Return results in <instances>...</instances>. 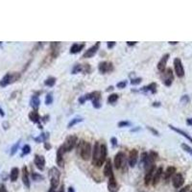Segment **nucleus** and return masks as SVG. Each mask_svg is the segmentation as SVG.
I'll return each instance as SVG.
<instances>
[{"label":"nucleus","instance_id":"obj_48","mask_svg":"<svg viewBox=\"0 0 192 192\" xmlns=\"http://www.w3.org/2000/svg\"><path fill=\"white\" fill-rule=\"evenodd\" d=\"M114 45H115V42H108V48H112Z\"/></svg>","mask_w":192,"mask_h":192},{"label":"nucleus","instance_id":"obj_46","mask_svg":"<svg viewBox=\"0 0 192 192\" xmlns=\"http://www.w3.org/2000/svg\"><path fill=\"white\" fill-rule=\"evenodd\" d=\"M0 192H8L6 186L4 185H0Z\"/></svg>","mask_w":192,"mask_h":192},{"label":"nucleus","instance_id":"obj_10","mask_svg":"<svg viewBox=\"0 0 192 192\" xmlns=\"http://www.w3.org/2000/svg\"><path fill=\"white\" fill-rule=\"evenodd\" d=\"M183 183H185V178L181 173H176L172 177V183L175 188H180L181 186H183Z\"/></svg>","mask_w":192,"mask_h":192},{"label":"nucleus","instance_id":"obj_54","mask_svg":"<svg viewBox=\"0 0 192 192\" xmlns=\"http://www.w3.org/2000/svg\"><path fill=\"white\" fill-rule=\"evenodd\" d=\"M0 114H1V116H4V115H5V113L3 112V110H2L1 108H0Z\"/></svg>","mask_w":192,"mask_h":192},{"label":"nucleus","instance_id":"obj_21","mask_svg":"<svg viewBox=\"0 0 192 192\" xmlns=\"http://www.w3.org/2000/svg\"><path fill=\"white\" fill-rule=\"evenodd\" d=\"M168 58H169V54H165L162 56V58L161 59V61L158 62V69L160 71L163 72L165 70V66H166V63L167 61H168Z\"/></svg>","mask_w":192,"mask_h":192},{"label":"nucleus","instance_id":"obj_43","mask_svg":"<svg viewBox=\"0 0 192 192\" xmlns=\"http://www.w3.org/2000/svg\"><path fill=\"white\" fill-rule=\"evenodd\" d=\"M141 83V78H136V79H132L131 81V84L132 85H138Z\"/></svg>","mask_w":192,"mask_h":192},{"label":"nucleus","instance_id":"obj_29","mask_svg":"<svg viewBox=\"0 0 192 192\" xmlns=\"http://www.w3.org/2000/svg\"><path fill=\"white\" fill-rule=\"evenodd\" d=\"M59 46H60L59 42H52L51 43V49H52L51 55H52L53 58H56V57L58 56V54H59Z\"/></svg>","mask_w":192,"mask_h":192},{"label":"nucleus","instance_id":"obj_14","mask_svg":"<svg viewBox=\"0 0 192 192\" xmlns=\"http://www.w3.org/2000/svg\"><path fill=\"white\" fill-rule=\"evenodd\" d=\"M108 188L110 192H117L118 190V185H117V182L115 180V177L112 174V176L109 177V183H108Z\"/></svg>","mask_w":192,"mask_h":192},{"label":"nucleus","instance_id":"obj_4","mask_svg":"<svg viewBox=\"0 0 192 192\" xmlns=\"http://www.w3.org/2000/svg\"><path fill=\"white\" fill-rule=\"evenodd\" d=\"M19 78V74L18 73H7V74L0 80V87H7L8 85L12 84Z\"/></svg>","mask_w":192,"mask_h":192},{"label":"nucleus","instance_id":"obj_19","mask_svg":"<svg viewBox=\"0 0 192 192\" xmlns=\"http://www.w3.org/2000/svg\"><path fill=\"white\" fill-rule=\"evenodd\" d=\"M162 174H163V169H162L161 166H160L158 169H156V171H155V174H154V177H153L152 183H153L154 186H156L158 183V182H160V180L162 176Z\"/></svg>","mask_w":192,"mask_h":192},{"label":"nucleus","instance_id":"obj_16","mask_svg":"<svg viewBox=\"0 0 192 192\" xmlns=\"http://www.w3.org/2000/svg\"><path fill=\"white\" fill-rule=\"evenodd\" d=\"M155 171H156V167H155V165L152 167V168H150L149 170L146 171V174H145V177H144V183H145V185H149L150 183L153 181V177H154Z\"/></svg>","mask_w":192,"mask_h":192},{"label":"nucleus","instance_id":"obj_27","mask_svg":"<svg viewBox=\"0 0 192 192\" xmlns=\"http://www.w3.org/2000/svg\"><path fill=\"white\" fill-rule=\"evenodd\" d=\"M29 118L32 122L34 123H39V120H40V116L38 112V111H33L29 113Z\"/></svg>","mask_w":192,"mask_h":192},{"label":"nucleus","instance_id":"obj_55","mask_svg":"<svg viewBox=\"0 0 192 192\" xmlns=\"http://www.w3.org/2000/svg\"><path fill=\"white\" fill-rule=\"evenodd\" d=\"M112 89H113V87H110L108 91H112Z\"/></svg>","mask_w":192,"mask_h":192},{"label":"nucleus","instance_id":"obj_20","mask_svg":"<svg viewBox=\"0 0 192 192\" xmlns=\"http://www.w3.org/2000/svg\"><path fill=\"white\" fill-rule=\"evenodd\" d=\"M22 182L27 188H30V180H29V174H28L27 167L24 166L22 168Z\"/></svg>","mask_w":192,"mask_h":192},{"label":"nucleus","instance_id":"obj_2","mask_svg":"<svg viewBox=\"0 0 192 192\" xmlns=\"http://www.w3.org/2000/svg\"><path fill=\"white\" fill-rule=\"evenodd\" d=\"M100 99H101V93L100 91H93L88 93V94L85 95L84 97L80 98V103L83 104L85 100H91L92 101V105L95 109H99L101 107L100 104Z\"/></svg>","mask_w":192,"mask_h":192},{"label":"nucleus","instance_id":"obj_7","mask_svg":"<svg viewBox=\"0 0 192 192\" xmlns=\"http://www.w3.org/2000/svg\"><path fill=\"white\" fill-rule=\"evenodd\" d=\"M174 80V75H173V71L171 68H166L164 71H163V78L162 82L166 87H170L172 85V82Z\"/></svg>","mask_w":192,"mask_h":192},{"label":"nucleus","instance_id":"obj_50","mask_svg":"<svg viewBox=\"0 0 192 192\" xmlns=\"http://www.w3.org/2000/svg\"><path fill=\"white\" fill-rule=\"evenodd\" d=\"M44 147H45L46 150H50L51 149V145L49 143H47V142H44Z\"/></svg>","mask_w":192,"mask_h":192},{"label":"nucleus","instance_id":"obj_47","mask_svg":"<svg viewBox=\"0 0 192 192\" xmlns=\"http://www.w3.org/2000/svg\"><path fill=\"white\" fill-rule=\"evenodd\" d=\"M189 188H190V186H189V185H186L185 187H183V188H182L179 192H187V190H188Z\"/></svg>","mask_w":192,"mask_h":192},{"label":"nucleus","instance_id":"obj_12","mask_svg":"<svg viewBox=\"0 0 192 192\" xmlns=\"http://www.w3.org/2000/svg\"><path fill=\"white\" fill-rule=\"evenodd\" d=\"M98 69L99 71L102 73V74H105L107 72H111L113 70V65L112 63L109 62H102L99 64V66H98Z\"/></svg>","mask_w":192,"mask_h":192},{"label":"nucleus","instance_id":"obj_18","mask_svg":"<svg viewBox=\"0 0 192 192\" xmlns=\"http://www.w3.org/2000/svg\"><path fill=\"white\" fill-rule=\"evenodd\" d=\"M64 149L63 146H61L60 148L57 151V164H58L60 167H64Z\"/></svg>","mask_w":192,"mask_h":192},{"label":"nucleus","instance_id":"obj_26","mask_svg":"<svg viewBox=\"0 0 192 192\" xmlns=\"http://www.w3.org/2000/svg\"><path fill=\"white\" fill-rule=\"evenodd\" d=\"M39 104H40V100L39 96L37 95H33L31 98V101H30V105L33 109H35V111L38 110V108L39 107Z\"/></svg>","mask_w":192,"mask_h":192},{"label":"nucleus","instance_id":"obj_45","mask_svg":"<svg viewBox=\"0 0 192 192\" xmlns=\"http://www.w3.org/2000/svg\"><path fill=\"white\" fill-rule=\"evenodd\" d=\"M111 141H112V146H113V147L117 146V139H116L115 137H112Z\"/></svg>","mask_w":192,"mask_h":192},{"label":"nucleus","instance_id":"obj_8","mask_svg":"<svg viewBox=\"0 0 192 192\" xmlns=\"http://www.w3.org/2000/svg\"><path fill=\"white\" fill-rule=\"evenodd\" d=\"M100 155H101V143L99 141H96L94 147H93V151H92V164L95 165L97 164L98 161L100 158Z\"/></svg>","mask_w":192,"mask_h":192},{"label":"nucleus","instance_id":"obj_31","mask_svg":"<svg viewBox=\"0 0 192 192\" xmlns=\"http://www.w3.org/2000/svg\"><path fill=\"white\" fill-rule=\"evenodd\" d=\"M48 138H49V134L48 133H42L38 137H35L34 140L36 142H38V143H40V142H46Z\"/></svg>","mask_w":192,"mask_h":192},{"label":"nucleus","instance_id":"obj_3","mask_svg":"<svg viewBox=\"0 0 192 192\" xmlns=\"http://www.w3.org/2000/svg\"><path fill=\"white\" fill-rule=\"evenodd\" d=\"M50 189L56 190L60 183V172L56 167H53L50 170Z\"/></svg>","mask_w":192,"mask_h":192},{"label":"nucleus","instance_id":"obj_39","mask_svg":"<svg viewBox=\"0 0 192 192\" xmlns=\"http://www.w3.org/2000/svg\"><path fill=\"white\" fill-rule=\"evenodd\" d=\"M53 103V96L52 93H48L45 97V104L46 105H51Z\"/></svg>","mask_w":192,"mask_h":192},{"label":"nucleus","instance_id":"obj_52","mask_svg":"<svg viewBox=\"0 0 192 192\" xmlns=\"http://www.w3.org/2000/svg\"><path fill=\"white\" fill-rule=\"evenodd\" d=\"M186 123L190 126H192V118H188V119L186 120Z\"/></svg>","mask_w":192,"mask_h":192},{"label":"nucleus","instance_id":"obj_11","mask_svg":"<svg viewBox=\"0 0 192 192\" xmlns=\"http://www.w3.org/2000/svg\"><path fill=\"white\" fill-rule=\"evenodd\" d=\"M99 47H100V42H97L94 45H92L91 48H88V50L84 53L83 58H91V57H93L96 54V52L98 51Z\"/></svg>","mask_w":192,"mask_h":192},{"label":"nucleus","instance_id":"obj_41","mask_svg":"<svg viewBox=\"0 0 192 192\" xmlns=\"http://www.w3.org/2000/svg\"><path fill=\"white\" fill-rule=\"evenodd\" d=\"M128 126H131V123L129 121H120L118 123V127H128Z\"/></svg>","mask_w":192,"mask_h":192},{"label":"nucleus","instance_id":"obj_33","mask_svg":"<svg viewBox=\"0 0 192 192\" xmlns=\"http://www.w3.org/2000/svg\"><path fill=\"white\" fill-rule=\"evenodd\" d=\"M56 84V78L54 77H49L45 81H44V85H47V87H53Z\"/></svg>","mask_w":192,"mask_h":192},{"label":"nucleus","instance_id":"obj_24","mask_svg":"<svg viewBox=\"0 0 192 192\" xmlns=\"http://www.w3.org/2000/svg\"><path fill=\"white\" fill-rule=\"evenodd\" d=\"M175 174H176V168H175L174 166H169L168 168L166 169L165 173L163 174V176H164V180H165V181H168V180L171 177H173Z\"/></svg>","mask_w":192,"mask_h":192},{"label":"nucleus","instance_id":"obj_30","mask_svg":"<svg viewBox=\"0 0 192 192\" xmlns=\"http://www.w3.org/2000/svg\"><path fill=\"white\" fill-rule=\"evenodd\" d=\"M18 174H19V170L18 167H14L11 170V174H10V179L12 182H15L18 178Z\"/></svg>","mask_w":192,"mask_h":192},{"label":"nucleus","instance_id":"obj_1","mask_svg":"<svg viewBox=\"0 0 192 192\" xmlns=\"http://www.w3.org/2000/svg\"><path fill=\"white\" fill-rule=\"evenodd\" d=\"M78 153L84 161H88L91 157V145L89 142L81 140L78 144Z\"/></svg>","mask_w":192,"mask_h":192},{"label":"nucleus","instance_id":"obj_34","mask_svg":"<svg viewBox=\"0 0 192 192\" xmlns=\"http://www.w3.org/2000/svg\"><path fill=\"white\" fill-rule=\"evenodd\" d=\"M31 152V147L30 145H28V144H25L23 146V148H22V152H21V155L20 156L23 157V156H26V155H28Z\"/></svg>","mask_w":192,"mask_h":192},{"label":"nucleus","instance_id":"obj_13","mask_svg":"<svg viewBox=\"0 0 192 192\" xmlns=\"http://www.w3.org/2000/svg\"><path fill=\"white\" fill-rule=\"evenodd\" d=\"M107 160V146L106 144L102 143L101 144V155H100V158H99V161L97 162L96 166L97 167H101L102 165L104 164V162Z\"/></svg>","mask_w":192,"mask_h":192},{"label":"nucleus","instance_id":"obj_40","mask_svg":"<svg viewBox=\"0 0 192 192\" xmlns=\"http://www.w3.org/2000/svg\"><path fill=\"white\" fill-rule=\"evenodd\" d=\"M182 148H183V150H185V152H187V153L190 154L191 156H192V148H191V147H189L188 145L185 144V143H183V144H182Z\"/></svg>","mask_w":192,"mask_h":192},{"label":"nucleus","instance_id":"obj_37","mask_svg":"<svg viewBox=\"0 0 192 192\" xmlns=\"http://www.w3.org/2000/svg\"><path fill=\"white\" fill-rule=\"evenodd\" d=\"M82 71H83V65H82V64H76L74 66V68L72 69L73 74H76V73L82 72Z\"/></svg>","mask_w":192,"mask_h":192},{"label":"nucleus","instance_id":"obj_42","mask_svg":"<svg viewBox=\"0 0 192 192\" xmlns=\"http://www.w3.org/2000/svg\"><path fill=\"white\" fill-rule=\"evenodd\" d=\"M126 85H127V81H121V82H119V83H117L116 87L118 88H124Z\"/></svg>","mask_w":192,"mask_h":192},{"label":"nucleus","instance_id":"obj_28","mask_svg":"<svg viewBox=\"0 0 192 192\" xmlns=\"http://www.w3.org/2000/svg\"><path fill=\"white\" fill-rule=\"evenodd\" d=\"M84 47H85V44H84V43H82V44L74 43V44H73V45L70 47V53H71V54H76V53L80 52Z\"/></svg>","mask_w":192,"mask_h":192},{"label":"nucleus","instance_id":"obj_23","mask_svg":"<svg viewBox=\"0 0 192 192\" xmlns=\"http://www.w3.org/2000/svg\"><path fill=\"white\" fill-rule=\"evenodd\" d=\"M104 174L106 177H110L113 174L112 172V162L110 160L106 161V164H105V168H104Z\"/></svg>","mask_w":192,"mask_h":192},{"label":"nucleus","instance_id":"obj_15","mask_svg":"<svg viewBox=\"0 0 192 192\" xmlns=\"http://www.w3.org/2000/svg\"><path fill=\"white\" fill-rule=\"evenodd\" d=\"M35 165L37 166V168L39 169L40 171H42L45 167V158L43 156H39V155H36L35 156Z\"/></svg>","mask_w":192,"mask_h":192},{"label":"nucleus","instance_id":"obj_44","mask_svg":"<svg viewBox=\"0 0 192 192\" xmlns=\"http://www.w3.org/2000/svg\"><path fill=\"white\" fill-rule=\"evenodd\" d=\"M181 101H182V103L186 104V103H188V102H189V98H188V96H187V95H183V98L181 99Z\"/></svg>","mask_w":192,"mask_h":192},{"label":"nucleus","instance_id":"obj_5","mask_svg":"<svg viewBox=\"0 0 192 192\" xmlns=\"http://www.w3.org/2000/svg\"><path fill=\"white\" fill-rule=\"evenodd\" d=\"M77 140H78V137L76 136H69L66 137V139H65L64 143L62 145L64 149V152H69V151H71L73 148L75 147L76 143H77Z\"/></svg>","mask_w":192,"mask_h":192},{"label":"nucleus","instance_id":"obj_49","mask_svg":"<svg viewBox=\"0 0 192 192\" xmlns=\"http://www.w3.org/2000/svg\"><path fill=\"white\" fill-rule=\"evenodd\" d=\"M148 129H149L150 131H152V132H153L155 134H156V136H158V131H156L155 129H153L152 127H148Z\"/></svg>","mask_w":192,"mask_h":192},{"label":"nucleus","instance_id":"obj_6","mask_svg":"<svg viewBox=\"0 0 192 192\" xmlns=\"http://www.w3.org/2000/svg\"><path fill=\"white\" fill-rule=\"evenodd\" d=\"M126 163V158H125V155L122 152H118L115 157H114V166H115L116 169H122L125 166Z\"/></svg>","mask_w":192,"mask_h":192},{"label":"nucleus","instance_id":"obj_17","mask_svg":"<svg viewBox=\"0 0 192 192\" xmlns=\"http://www.w3.org/2000/svg\"><path fill=\"white\" fill-rule=\"evenodd\" d=\"M137 158H138V152L137 149H133L131 150V152L129 154V164L131 167H134L136 165V163L137 161Z\"/></svg>","mask_w":192,"mask_h":192},{"label":"nucleus","instance_id":"obj_36","mask_svg":"<svg viewBox=\"0 0 192 192\" xmlns=\"http://www.w3.org/2000/svg\"><path fill=\"white\" fill-rule=\"evenodd\" d=\"M19 144H20V140H18L15 144L13 145V147L11 148V156H14V155L16 153V151H18V147H19Z\"/></svg>","mask_w":192,"mask_h":192},{"label":"nucleus","instance_id":"obj_25","mask_svg":"<svg viewBox=\"0 0 192 192\" xmlns=\"http://www.w3.org/2000/svg\"><path fill=\"white\" fill-rule=\"evenodd\" d=\"M141 91H143V92H148L150 91L151 93H156L157 91V84L156 83H152V84H150L148 85H146V87H143L141 88Z\"/></svg>","mask_w":192,"mask_h":192},{"label":"nucleus","instance_id":"obj_22","mask_svg":"<svg viewBox=\"0 0 192 192\" xmlns=\"http://www.w3.org/2000/svg\"><path fill=\"white\" fill-rule=\"evenodd\" d=\"M169 127H170L171 130H173L174 132L178 133L179 134H182V136H183V137H185L187 140H189V141L191 142V143H192V137H191L187 133H185V131H183V130L179 129V128H177V127H174V126H172V125H169Z\"/></svg>","mask_w":192,"mask_h":192},{"label":"nucleus","instance_id":"obj_56","mask_svg":"<svg viewBox=\"0 0 192 192\" xmlns=\"http://www.w3.org/2000/svg\"><path fill=\"white\" fill-rule=\"evenodd\" d=\"M190 192H192V190H191V191H190Z\"/></svg>","mask_w":192,"mask_h":192},{"label":"nucleus","instance_id":"obj_32","mask_svg":"<svg viewBox=\"0 0 192 192\" xmlns=\"http://www.w3.org/2000/svg\"><path fill=\"white\" fill-rule=\"evenodd\" d=\"M82 121H83V118H82V117H75V118H73V119H71V121L68 123L67 128H71V127H73V126H74L75 124L79 123V122H82Z\"/></svg>","mask_w":192,"mask_h":192},{"label":"nucleus","instance_id":"obj_35","mask_svg":"<svg viewBox=\"0 0 192 192\" xmlns=\"http://www.w3.org/2000/svg\"><path fill=\"white\" fill-rule=\"evenodd\" d=\"M117 100H118V94H116V93H112V94H111L108 98V102L110 104L115 103Z\"/></svg>","mask_w":192,"mask_h":192},{"label":"nucleus","instance_id":"obj_53","mask_svg":"<svg viewBox=\"0 0 192 192\" xmlns=\"http://www.w3.org/2000/svg\"><path fill=\"white\" fill-rule=\"evenodd\" d=\"M68 192H75V190H74V188H73V187H69L68 188Z\"/></svg>","mask_w":192,"mask_h":192},{"label":"nucleus","instance_id":"obj_9","mask_svg":"<svg viewBox=\"0 0 192 192\" xmlns=\"http://www.w3.org/2000/svg\"><path fill=\"white\" fill-rule=\"evenodd\" d=\"M174 68H175V72H176V74L179 78H183L185 76V68L183 66V63L181 59L176 58L174 60Z\"/></svg>","mask_w":192,"mask_h":192},{"label":"nucleus","instance_id":"obj_38","mask_svg":"<svg viewBox=\"0 0 192 192\" xmlns=\"http://www.w3.org/2000/svg\"><path fill=\"white\" fill-rule=\"evenodd\" d=\"M32 178H33V181H40V180H43V176H42V175H39L38 173H35V172H33L32 173Z\"/></svg>","mask_w":192,"mask_h":192},{"label":"nucleus","instance_id":"obj_51","mask_svg":"<svg viewBox=\"0 0 192 192\" xmlns=\"http://www.w3.org/2000/svg\"><path fill=\"white\" fill-rule=\"evenodd\" d=\"M136 43H137V42H127V44H128L129 46L134 45V44H136Z\"/></svg>","mask_w":192,"mask_h":192}]
</instances>
